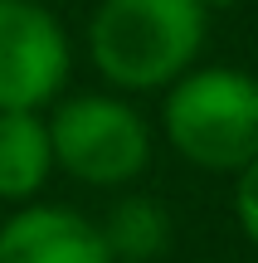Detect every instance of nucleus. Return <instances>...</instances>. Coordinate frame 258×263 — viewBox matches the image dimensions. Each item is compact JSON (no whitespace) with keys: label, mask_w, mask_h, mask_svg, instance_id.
<instances>
[{"label":"nucleus","mask_w":258,"mask_h":263,"mask_svg":"<svg viewBox=\"0 0 258 263\" xmlns=\"http://www.w3.org/2000/svg\"><path fill=\"white\" fill-rule=\"evenodd\" d=\"M205 44L200 0H103L88 25L93 68L112 88L151 93L190 73Z\"/></svg>","instance_id":"obj_1"},{"label":"nucleus","mask_w":258,"mask_h":263,"mask_svg":"<svg viewBox=\"0 0 258 263\" xmlns=\"http://www.w3.org/2000/svg\"><path fill=\"white\" fill-rule=\"evenodd\" d=\"M166 141L200 171L258 161V78L239 68H190L166 93Z\"/></svg>","instance_id":"obj_2"},{"label":"nucleus","mask_w":258,"mask_h":263,"mask_svg":"<svg viewBox=\"0 0 258 263\" xmlns=\"http://www.w3.org/2000/svg\"><path fill=\"white\" fill-rule=\"evenodd\" d=\"M49 146L54 166L73 180L97 190L127 185L151 161V127L142 122L132 103L107 93H78L54 107L49 117Z\"/></svg>","instance_id":"obj_3"},{"label":"nucleus","mask_w":258,"mask_h":263,"mask_svg":"<svg viewBox=\"0 0 258 263\" xmlns=\"http://www.w3.org/2000/svg\"><path fill=\"white\" fill-rule=\"evenodd\" d=\"M68 34L34 0H0V112H39L68 83Z\"/></svg>","instance_id":"obj_4"},{"label":"nucleus","mask_w":258,"mask_h":263,"mask_svg":"<svg viewBox=\"0 0 258 263\" xmlns=\"http://www.w3.org/2000/svg\"><path fill=\"white\" fill-rule=\"evenodd\" d=\"M0 263H112L103 229L68 205H25L0 224Z\"/></svg>","instance_id":"obj_5"},{"label":"nucleus","mask_w":258,"mask_h":263,"mask_svg":"<svg viewBox=\"0 0 258 263\" xmlns=\"http://www.w3.org/2000/svg\"><path fill=\"white\" fill-rule=\"evenodd\" d=\"M49 171V122L39 112H0V200H34Z\"/></svg>","instance_id":"obj_6"},{"label":"nucleus","mask_w":258,"mask_h":263,"mask_svg":"<svg viewBox=\"0 0 258 263\" xmlns=\"http://www.w3.org/2000/svg\"><path fill=\"white\" fill-rule=\"evenodd\" d=\"M107 239V254L112 263H146L156 258L166 249V239H171V219H166V210L156 205V200L146 195H127L112 205V215H107V224H97Z\"/></svg>","instance_id":"obj_7"},{"label":"nucleus","mask_w":258,"mask_h":263,"mask_svg":"<svg viewBox=\"0 0 258 263\" xmlns=\"http://www.w3.org/2000/svg\"><path fill=\"white\" fill-rule=\"evenodd\" d=\"M234 215H239V229L249 234V244L258 249V161L239 171V185H234Z\"/></svg>","instance_id":"obj_8"},{"label":"nucleus","mask_w":258,"mask_h":263,"mask_svg":"<svg viewBox=\"0 0 258 263\" xmlns=\"http://www.w3.org/2000/svg\"><path fill=\"white\" fill-rule=\"evenodd\" d=\"M200 5H205V10H210V5H239V0H200Z\"/></svg>","instance_id":"obj_9"},{"label":"nucleus","mask_w":258,"mask_h":263,"mask_svg":"<svg viewBox=\"0 0 258 263\" xmlns=\"http://www.w3.org/2000/svg\"><path fill=\"white\" fill-rule=\"evenodd\" d=\"M34 5H39V0H34Z\"/></svg>","instance_id":"obj_10"}]
</instances>
